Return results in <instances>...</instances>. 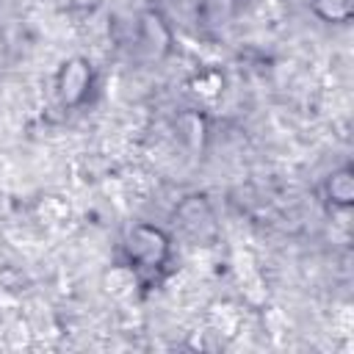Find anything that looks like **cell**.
I'll use <instances>...</instances> for the list:
<instances>
[{
	"label": "cell",
	"instance_id": "cell-1",
	"mask_svg": "<svg viewBox=\"0 0 354 354\" xmlns=\"http://www.w3.org/2000/svg\"><path fill=\"white\" fill-rule=\"evenodd\" d=\"M116 263L130 271L136 288L147 296L158 290L177 266L174 232L155 221H136L116 243Z\"/></svg>",
	"mask_w": 354,
	"mask_h": 354
},
{
	"label": "cell",
	"instance_id": "cell-2",
	"mask_svg": "<svg viewBox=\"0 0 354 354\" xmlns=\"http://www.w3.org/2000/svg\"><path fill=\"white\" fill-rule=\"evenodd\" d=\"M97 86V66L88 55H69L66 61H61L53 77V94L58 108L64 111H83L86 105H91Z\"/></svg>",
	"mask_w": 354,
	"mask_h": 354
},
{
	"label": "cell",
	"instance_id": "cell-3",
	"mask_svg": "<svg viewBox=\"0 0 354 354\" xmlns=\"http://www.w3.org/2000/svg\"><path fill=\"white\" fill-rule=\"evenodd\" d=\"M133 44L136 50L149 61H163L174 50V30L160 8H144L136 17L133 28Z\"/></svg>",
	"mask_w": 354,
	"mask_h": 354
},
{
	"label": "cell",
	"instance_id": "cell-4",
	"mask_svg": "<svg viewBox=\"0 0 354 354\" xmlns=\"http://www.w3.org/2000/svg\"><path fill=\"white\" fill-rule=\"evenodd\" d=\"M174 235H185L188 241L205 243L216 235V216H213V205L205 194H188L183 196V202L174 207Z\"/></svg>",
	"mask_w": 354,
	"mask_h": 354
},
{
	"label": "cell",
	"instance_id": "cell-5",
	"mask_svg": "<svg viewBox=\"0 0 354 354\" xmlns=\"http://www.w3.org/2000/svg\"><path fill=\"white\" fill-rule=\"evenodd\" d=\"M243 11V0H194V25L199 39L218 41L224 39Z\"/></svg>",
	"mask_w": 354,
	"mask_h": 354
},
{
	"label": "cell",
	"instance_id": "cell-6",
	"mask_svg": "<svg viewBox=\"0 0 354 354\" xmlns=\"http://www.w3.org/2000/svg\"><path fill=\"white\" fill-rule=\"evenodd\" d=\"M321 199L329 210H348L354 205V166L348 160L321 180Z\"/></svg>",
	"mask_w": 354,
	"mask_h": 354
},
{
	"label": "cell",
	"instance_id": "cell-7",
	"mask_svg": "<svg viewBox=\"0 0 354 354\" xmlns=\"http://www.w3.org/2000/svg\"><path fill=\"white\" fill-rule=\"evenodd\" d=\"M310 11L326 25H348L354 17V0H310Z\"/></svg>",
	"mask_w": 354,
	"mask_h": 354
},
{
	"label": "cell",
	"instance_id": "cell-8",
	"mask_svg": "<svg viewBox=\"0 0 354 354\" xmlns=\"http://www.w3.org/2000/svg\"><path fill=\"white\" fill-rule=\"evenodd\" d=\"M6 61H8V44H6V39H3V33H0V69H3Z\"/></svg>",
	"mask_w": 354,
	"mask_h": 354
}]
</instances>
